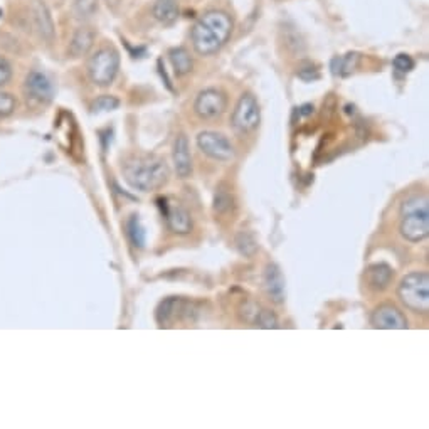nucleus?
<instances>
[{"instance_id": "31", "label": "nucleus", "mask_w": 429, "mask_h": 429, "mask_svg": "<svg viewBox=\"0 0 429 429\" xmlns=\"http://www.w3.org/2000/svg\"><path fill=\"white\" fill-rule=\"evenodd\" d=\"M298 76L302 78V80H305V81H315V80H318V78H320L317 69H313V68L302 69V71H298Z\"/></svg>"}, {"instance_id": "18", "label": "nucleus", "mask_w": 429, "mask_h": 429, "mask_svg": "<svg viewBox=\"0 0 429 429\" xmlns=\"http://www.w3.org/2000/svg\"><path fill=\"white\" fill-rule=\"evenodd\" d=\"M182 313V302L179 298H167L160 303L155 312L157 324L160 327H169Z\"/></svg>"}, {"instance_id": "20", "label": "nucleus", "mask_w": 429, "mask_h": 429, "mask_svg": "<svg viewBox=\"0 0 429 429\" xmlns=\"http://www.w3.org/2000/svg\"><path fill=\"white\" fill-rule=\"evenodd\" d=\"M359 63V54L350 53L345 56H339L332 59V73L335 76H349L354 71L355 66Z\"/></svg>"}, {"instance_id": "22", "label": "nucleus", "mask_w": 429, "mask_h": 429, "mask_svg": "<svg viewBox=\"0 0 429 429\" xmlns=\"http://www.w3.org/2000/svg\"><path fill=\"white\" fill-rule=\"evenodd\" d=\"M212 204H214V212H218V214H226V212H229L234 206L233 194L223 189V186H219L216 189L214 202H212Z\"/></svg>"}, {"instance_id": "32", "label": "nucleus", "mask_w": 429, "mask_h": 429, "mask_svg": "<svg viewBox=\"0 0 429 429\" xmlns=\"http://www.w3.org/2000/svg\"><path fill=\"white\" fill-rule=\"evenodd\" d=\"M0 16H2V11H0Z\"/></svg>"}, {"instance_id": "19", "label": "nucleus", "mask_w": 429, "mask_h": 429, "mask_svg": "<svg viewBox=\"0 0 429 429\" xmlns=\"http://www.w3.org/2000/svg\"><path fill=\"white\" fill-rule=\"evenodd\" d=\"M169 58H170V63H172L175 75L177 76H186L192 71V64H194L192 58L184 48L172 49L169 53Z\"/></svg>"}, {"instance_id": "6", "label": "nucleus", "mask_w": 429, "mask_h": 429, "mask_svg": "<svg viewBox=\"0 0 429 429\" xmlns=\"http://www.w3.org/2000/svg\"><path fill=\"white\" fill-rule=\"evenodd\" d=\"M260 120L261 110L258 100L251 93L243 95L236 103V108H234L233 118H231L234 132L239 133V135H248V133L256 130Z\"/></svg>"}, {"instance_id": "25", "label": "nucleus", "mask_w": 429, "mask_h": 429, "mask_svg": "<svg viewBox=\"0 0 429 429\" xmlns=\"http://www.w3.org/2000/svg\"><path fill=\"white\" fill-rule=\"evenodd\" d=\"M17 101L16 96L7 93V91H0V118H7L16 112Z\"/></svg>"}, {"instance_id": "7", "label": "nucleus", "mask_w": 429, "mask_h": 429, "mask_svg": "<svg viewBox=\"0 0 429 429\" xmlns=\"http://www.w3.org/2000/svg\"><path fill=\"white\" fill-rule=\"evenodd\" d=\"M197 147L204 155L216 162H231L236 157L233 143L224 137L223 133L218 132H201L197 135Z\"/></svg>"}, {"instance_id": "5", "label": "nucleus", "mask_w": 429, "mask_h": 429, "mask_svg": "<svg viewBox=\"0 0 429 429\" xmlns=\"http://www.w3.org/2000/svg\"><path fill=\"white\" fill-rule=\"evenodd\" d=\"M120 69V54L115 48H101L88 61V76L98 86L112 85Z\"/></svg>"}, {"instance_id": "17", "label": "nucleus", "mask_w": 429, "mask_h": 429, "mask_svg": "<svg viewBox=\"0 0 429 429\" xmlns=\"http://www.w3.org/2000/svg\"><path fill=\"white\" fill-rule=\"evenodd\" d=\"M152 14L160 24L172 26L179 17L177 0H155L152 6Z\"/></svg>"}, {"instance_id": "28", "label": "nucleus", "mask_w": 429, "mask_h": 429, "mask_svg": "<svg viewBox=\"0 0 429 429\" xmlns=\"http://www.w3.org/2000/svg\"><path fill=\"white\" fill-rule=\"evenodd\" d=\"M394 68H396V71H399V73L413 71L414 69L413 58L408 56V54H398V56L394 58Z\"/></svg>"}, {"instance_id": "26", "label": "nucleus", "mask_w": 429, "mask_h": 429, "mask_svg": "<svg viewBox=\"0 0 429 429\" xmlns=\"http://www.w3.org/2000/svg\"><path fill=\"white\" fill-rule=\"evenodd\" d=\"M120 106V100L115 98L112 95H103L93 103V112L101 113V112H112L117 110Z\"/></svg>"}, {"instance_id": "16", "label": "nucleus", "mask_w": 429, "mask_h": 429, "mask_svg": "<svg viewBox=\"0 0 429 429\" xmlns=\"http://www.w3.org/2000/svg\"><path fill=\"white\" fill-rule=\"evenodd\" d=\"M392 268L384 265V263H379V265H372L367 268L366 271V280L369 286H371L372 290H377V292H381V290H386L387 286H389L391 280H392Z\"/></svg>"}, {"instance_id": "8", "label": "nucleus", "mask_w": 429, "mask_h": 429, "mask_svg": "<svg viewBox=\"0 0 429 429\" xmlns=\"http://www.w3.org/2000/svg\"><path fill=\"white\" fill-rule=\"evenodd\" d=\"M24 95L34 103L48 105L56 95V88L46 73L31 71L24 81Z\"/></svg>"}, {"instance_id": "12", "label": "nucleus", "mask_w": 429, "mask_h": 429, "mask_svg": "<svg viewBox=\"0 0 429 429\" xmlns=\"http://www.w3.org/2000/svg\"><path fill=\"white\" fill-rule=\"evenodd\" d=\"M165 218H167L169 228L175 234H189L192 231V218L186 207L181 204H169L167 199H162Z\"/></svg>"}, {"instance_id": "2", "label": "nucleus", "mask_w": 429, "mask_h": 429, "mask_svg": "<svg viewBox=\"0 0 429 429\" xmlns=\"http://www.w3.org/2000/svg\"><path fill=\"white\" fill-rule=\"evenodd\" d=\"M233 19L223 11H209L196 22L191 31V41L194 49L201 56H212L228 43Z\"/></svg>"}, {"instance_id": "24", "label": "nucleus", "mask_w": 429, "mask_h": 429, "mask_svg": "<svg viewBox=\"0 0 429 429\" xmlns=\"http://www.w3.org/2000/svg\"><path fill=\"white\" fill-rule=\"evenodd\" d=\"M236 246L239 249V253L244 256H253L258 249L255 238H253L249 233H244V231L236 236Z\"/></svg>"}, {"instance_id": "30", "label": "nucleus", "mask_w": 429, "mask_h": 429, "mask_svg": "<svg viewBox=\"0 0 429 429\" xmlns=\"http://www.w3.org/2000/svg\"><path fill=\"white\" fill-rule=\"evenodd\" d=\"M260 310H261V308L258 307L255 302L244 303V307H243V318L246 322H249V324H255L256 317H258V313H260Z\"/></svg>"}, {"instance_id": "11", "label": "nucleus", "mask_w": 429, "mask_h": 429, "mask_svg": "<svg viewBox=\"0 0 429 429\" xmlns=\"http://www.w3.org/2000/svg\"><path fill=\"white\" fill-rule=\"evenodd\" d=\"M29 19L39 38L44 39L46 43H51L54 38V22L48 6L43 0H32L29 6Z\"/></svg>"}, {"instance_id": "27", "label": "nucleus", "mask_w": 429, "mask_h": 429, "mask_svg": "<svg viewBox=\"0 0 429 429\" xmlns=\"http://www.w3.org/2000/svg\"><path fill=\"white\" fill-rule=\"evenodd\" d=\"M256 325H260L261 329H276L278 327V318H276V315L271 310H266V308H263V310H260V313H258L256 317Z\"/></svg>"}, {"instance_id": "13", "label": "nucleus", "mask_w": 429, "mask_h": 429, "mask_svg": "<svg viewBox=\"0 0 429 429\" xmlns=\"http://www.w3.org/2000/svg\"><path fill=\"white\" fill-rule=\"evenodd\" d=\"M172 159H174L175 172H177L179 177L181 179L191 177V174H192L191 147H189V140L184 133H181V135L175 138Z\"/></svg>"}, {"instance_id": "4", "label": "nucleus", "mask_w": 429, "mask_h": 429, "mask_svg": "<svg viewBox=\"0 0 429 429\" xmlns=\"http://www.w3.org/2000/svg\"><path fill=\"white\" fill-rule=\"evenodd\" d=\"M398 295L404 307L416 313L429 312V275L426 271H413L401 280Z\"/></svg>"}, {"instance_id": "1", "label": "nucleus", "mask_w": 429, "mask_h": 429, "mask_svg": "<svg viewBox=\"0 0 429 429\" xmlns=\"http://www.w3.org/2000/svg\"><path fill=\"white\" fill-rule=\"evenodd\" d=\"M122 172L125 182L140 192L162 189L170 177L165 160L152 154L132 155L130 159L125 160Z\"/></svg>"}, {"instance_id": "9", "label": "nucleus", "mask_w": 429, "mask_h": 429, "mask_svg": "<svg viewBox=\"0 0 429 429\" xmlns=\"http://www.w3.org/2000/svg\"><path fill=\"white\" fill-rule=\"evenodd\" d=\"M226 106H228V98L223 91L216 90V88H207L197 95L194 112L202 120H214L224 113Z\"/></svg>"}, {"instance_id": "3", "label": "nucleus", "mask_w": 429, "mask_h": 429, "mask_svg": "<svg viewBox=\"0 0 429 429\" xmlns=\"http://www.w3.org/2000/svg\"><path fill=\"white\" fill-rule=\"evenodd\" d=\"M401 234L411 243H419L429 234V206L426 197H416L403 206Z\"/></svg>"}, {"instance_id": "23", "label": "nucleus", "mask_w": 429, "mask_h": 429, "mask_svg": "<svg viewBox=\"0 0 429 429\" xmlns=\"http://www.w3.org/2000/svg\"><path fill=\"white\" fill-rule=\"evenodd\" d=\"M73 12L78 19H90L98 12V0H73Z\"/></svg>"}, {"instance_id": "29", "label": "nucleus", "mask_w": 429, "mask_h": 429, "mask_svg": "<svg viewBox=\"0 0 429 429\" xmlns=\"http://www.w3.org/2000/svg\"><path fill=\"white\" fill-rule=\"evenodd\" d=\"M12 78V66L6 58L0 56V88L6 86Z\"/></svg>"}, {"instance_id": "10", "label": "nucleus", "mask_w": 429, "mask_h": 429, "mask_svg": "<svg viewBox=\"0 0 429 429\" xmlns=\"http://www.w3.org/2000/svg\"><path fill=\"white\" fill-rule=\"evenodd\" d=\"M371 324L379 330H404L408 329V318L398 307L386 303L372 312Z\"/></svg>"}, {"instance_id": "21", "label": "nucleus", "mask_w": 429, "mask_h": 429, "mask_svg": "<svg viewBox=\"0 0 429 429\" xmlns=\"http://www.w3.org/2000/svg\"><path fill=\"white\" fill-rule=\"evenodd\" d=\"M127 234H128V238H130V241L135 248L145 246V238H147L145 236V229H143V226L140 223V219H138V216H132V218L128 219Z\"/></svg>"}, {"instance_id": "15", "label": "nucleus", "mask_w": 429, "mask_h": 429, "mask_svg": "<svg viewBox=\"0 0 429 429\" xmlns=\"http://www.w3.org/2000/svg\"><path fill=\"white\" fill-rule=\"evenodd\" d=\"M96 39V32L91 27H80L73 34L71 43H69V54L73 58H83L90 53Z\"/></svg>"}, {"instance_id": "14", "label": "nucleus", "mask_w": 429, "mask_h": 429, "mask_svg": "<svg viewBox=\"0 0 429 429\" xmlns=\"http://www.w3.org/2000/svg\"><path fill=\"white\" fill-rule=\"evenodd\" d=\"M263 286L268 297L273 300L275 303H281L285 300V278L281 273L280 266L271 263L265 268V275H263Z\"/></svg>"}]
</instances>
